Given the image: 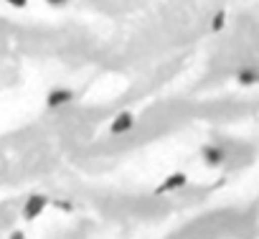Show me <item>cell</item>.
Returning <instances> with one entry per match:
<instances>
[{"instance_id": "6da1fadb", "label": "cell", "mask_w": 259, "mask_h": 239, "mask_svg": "<svg viewBox=\"0 0 259 239\" xmlns=\"http://www.w3.org/2000/svg\"><path fill=\"white\" fill-rule=\"evenodd\" d=\"M133 125H135V114L133 112H119L114 117V123L109 125V133L112 135H124V133L133 130Z\"/></svg>"}, {"instance_id": "7a4b0ae2", "label": "cell", "mask_w": 259, "mask_h": 239, "mask_svg": "<svg viewBox=\"0 0 259 239\" xmlns=\"http://www.w3.org/2000/svg\"><path fill=\"white\" fill-rule=\"evenodd\" d=\"M46 204H49V198L44 196V193H36V196H31L28 198V204H26V209H23V214H26V219H36L44 209H46Z\"/></svg>"}, {"instance_id": "3957f363", "label": "cell", "mask_w": 259, "mask_h": 239, "mask_svg": "<svg viewBox=\"0 0 259 239\" xmlns=\"http://www.w3.org/2000/svg\"><path fill=\"white\" fill-rule=\"evenodd\" d=\"M186 181H188L186 173H170V176L165 178V183L155 188V193H170V191H178V188L186 186Z\"/></svg>"}, {"instance_id": "277c9868", "label": "cell", "mask_w": 259, "mask_h": 239, "mask_svg": "<svg viewBox=\"0 0 259 239\" xmlns=\"http://www.w3.org/2000/svg\"><path fill=\"white\" fill-rule=\"evenodd\" d=\"M71 99H74V92L59 89V92H51V94H49V107L54 109V107H61V104H66V102H71Z\"/></svg>"}, {"instance_id": "5b68a950", "label": "cell", "mask_w": 259, "mask_h": 239, "mask_svg": "<svg viewBox=\"0 0 259 239\" xmlns=\"http://www.w3.org/2000/svg\"><path fill=\"white\" fill-rule=\"evenodd\" d=\"M224 158H226L224 148H206V150H203V161H206L208 166H219V163H224Z\"/></svg>"}, {"instance_id": "8992f818", "label": "cell", "mask_w": 259, "mask_h": 239, "mask_svg": "<svg viewBox=\"0 0 259 239\" xmlns=\"http://www.w3.org/2000/svg\"><path fill=\"white\" fill-rule=\"evenodd\" d=\"M236 82L244 84V87H249V84H259V71H256V69H241V71L236 74Z\"/></svg>"}, {"instance_id": "52a82bcc", "label": "cell", "mask_w": 259, "mask_h": 239, "mask_svg": "<svg viewBox=\"0 0 259 239\" xmlns=\"http://www.w3.org/2000/svg\"><path fill=\"white\" fill-rule=\"evenodd\" d=\"M224 26H226V11H219V13L211 18V31L219 33V31H224Z\"/></svg>"}, {"instance_id": "ba28073f", "label": "cell", "mask_w": 259, "mask_h": 239, "mask_svg": "<svg viewBox=\"0 0 259 239\" xmlns=\"http://www.w3.org/2000/svg\"><path fill=\"white\" fill-rule=\"evenodd\" d=\"M11 6H16V8H26L28 6V0H8Z\"/></svg>"}, {"instance_id": "9c48e42d", "label": "cell", "mask_w": 259, "mask_h": 239, "mask_svg": "<svg viewBox=\"0 0 259 239\" xmlns=\"http://www.w3.org/2000/svg\"><path fill=\"white\" fill-rule=\"evenodd\" d=\"M49 3H51V6H64L66 0H49Z\"/></svg>"}]
</instances>
